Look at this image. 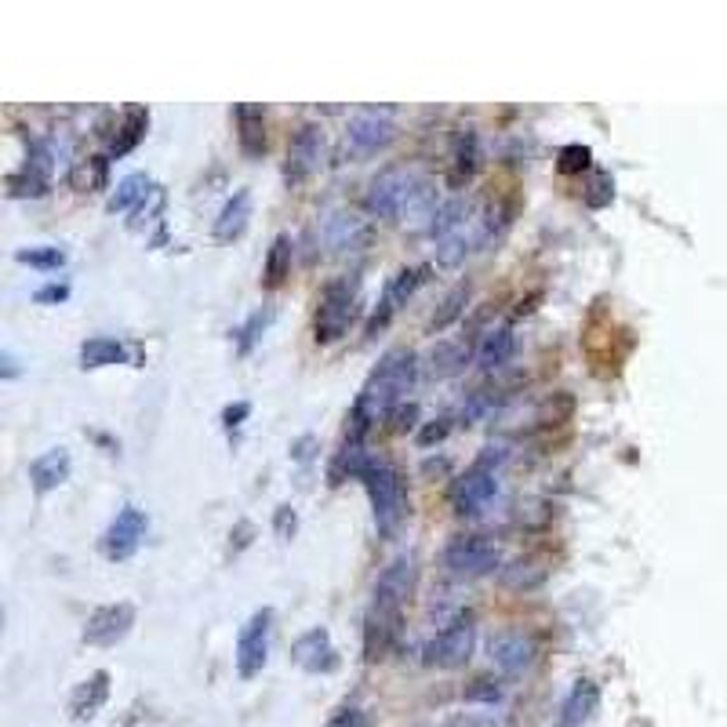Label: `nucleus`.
<instances>
[{
    "instance_id": "37998d69",
    "label": "nucleus",
    "mask_w": 727,
    "mask_h": 727,
    "mask_svg": "<svg viewBox=\"0 0 727 727\" xmlns=\"http://www.w3.org/2000/svg\"><path fill=\"white\" fill-rule=\"evenodd\" d=\"M273 524H277L280 538H291V535H295V524H299V517H295V509H291V506H280L277 517H273Z\"/></svg>"
},
{
    "instance_id": "1a4fd4ad",
    "label": "nucleus",
    "mask_w": 727,
    "mask_h": 727,
    "mask_svg": "<svg viewBox=\"0 0 727 727\" xmlns=\"http://www.w3.org/2000/svg\"><path fill=\"white\" fill-rule=\"evenodd\" d=\"M473 648H477V626L469 615H459L422 648V658H426V666L459 669L473 658Z\"/></svg>"
},
{
    "instance_id": "393cba45",
    "label": "nucleus",
    "mask_w": 727,
    "mask_h": 727,
    "mask_svg": "<svg viewBox=\"0 0 727 727\" xmlns=\"http://www.w3.org/2000/svg\"><path fill=\"white\" fill-rule=\"evenodd\" d=\"M466 360H469L466 342L444 339V342H437V346L429 349L426 371L433 375V379H451V375H459V371L466 368Z\"/></svg>"
},
{
    "instance_id": "473e14b6",
    "label": "nucleus",
    "mask_w": 727,
    "mask_h": 727,
    "mask_svg": "<svg viewBox=\"0 0 727 727\" xmlns=\"http://www.w3.org/2000/svg\"><path fill=\"white\" fill-rule=\"evenodd\" d=\"M473 171H477V131L466 128L459 135V142H455V168H451V182L459 186V182H466Z\"/></svg>"
},
{
    "instance_id": "f257e3e1",
    "label": "nucleus",
    "mask_w": 727,
    "mask_h": 727,
    "mask_svg": "<svg viewBox=\"0 0 727 727\" xmlns=\"http://www.w3.org/2000/svg\"><path fill=\"white\" fill-rule=\"evenodd\" d=\"M364 200H368L371 215H379V219L415 222V226H426V230L440 208L433 182L419 168H411V164H389V168H382L368 182Z\"/></svg>"
},
{
    "instance_id": "6ab92c4d",
    "label": "nucleus",
    "mask_w": 727,
    "mask_h": 727,
    "mask_svg": "<svg viewBox=\"0 0 727 727\" xmlns=\"http://www.w3.org/2000/svg\"><path fill=\"white\" fill-rule=\"evenodd\" d=\"M70 451L66 448H48L44 455H37V459L30 462V484L37 495H48V491L62 488L66 480H70Z\"/></svg>"
},
{
    "instance_id": "9d476101",
    "label": "nucleus",
    "mask_w": 727,
    "mask_h": 727,
    "mask_svg": "<svg viewBox=\"0 0 727 727\" xmlns=\"http://www.w3.org/2000/svg\"><path fill=\"white\" fill-rule=\"evenodd\" d=\"M393 139H397V120H393V110H386V106H364V110L353 113L346 128V146L353 153H360V157L386 150Z\"/></svg>"
},
{
    "instance_id": "79ce46f5",
    "label": "nucleus",
    "mask_w": 727,
    "mask_h": 727,
    "mask_svg": "<svg viewBox=\"0 0 727 727\" xmlns=\"http://www.w3.org/2000/svg\"><path fill=\"white\" fill-rule=\"evenodd\" d=\"M33 299L37 302H66L70 299V284H59V280H55V284H44V288L33 291Z\"/></svg>"
},
{
    "instance_id": "f03ea898",
    "label": "nucleus",
    "mask_w": 727,
    "mask_h": 727,
    "mask_svg": "<svg viewBox=\"0 0 727 727\" xmlns=\"http://www.w3.org/2000/svg\"><path fill=\"white\" fill-rule=\"evenodd\" d=\"M415 375H419V357L411 349H389L386 357L379 360V368L368 375L364 389H360L357 408H353L357 429H364L368 422H379L382 415L397 408L400 400L411 393V386H415Z\"/></svg>"
},
{
    "instance_id": "423d86ee",
    "label": "nucleus",
    "mask_w": 727,
    "mask_h": 727,
    "mask_svg": "<svg viewBox=\"0 0 727 727\" xmlns=\"http://www.w3.org/2000/svg\"><path fill=\"white\" fill-rule=\"evenodd\" d=\"M502 564V553L484 535H459L444 546V571L451 578H484Z\"/></svg>"
},
{
    "instance_id": "c03bdc74",
    "label": "nucleus",
    "mask_w": 727,
    "mask_h": 727,
    "mask_svg": "<svg viewBox=\"0 0 727 727\" xmlns=\"http://www.w3.org/2000/svg\"><path fill=\"white\" fill-rule=\"evenodd\" d=\"M251 415V404L248 400H237V404H230V408L222 411V422H226V426H240V419H248Z\"/></svg>"
},
{
    "instance_id": "c756f323",
    "label": "nucleus",
    "mask_w": 727,
    "mask_h": 727,
    "mask_svg": "<svg viewBox=\"0 0 727 727\" xmlns=\"http://www.w3.org/2000/svg\"><path fill=\"white\" fill-rule=\"evenodd\" d=\"M106 179H110V157H84L70 168L73 190H80V193L106 190Z\"/></svg>"
},
{
    "instance_id": "0eeeda50",
    "label": "nucleus",
    "mask_w": 727,
    "mask_h": 727,
    "mask_svg": "<svg viewBox=\"0 0 727 727\" xmlns=\"http://www.w3.org/2000/svg\"><path fill=\"white\" fill-rule=\"evenodd\" d=\"M415 586H419V560L415 553H400L382 568L379 582H375V597H371V608L389 611V615H404L408 600L415 597Z\"/></svg>"
},
{
    "instance_id": "a211bd4d",
    "label": "nucleus",
    "mask_w": 727,
    "mask_h": 727,
    "mask_svg": "<svg viewBox=\"0 0 727 727\" xmlns=\"http://www.w3.org/2000/svg\"><path fill=\"white\" fill-rule=\"evenodd\" d=\"M426 273H429V266H411V269H400L397 277L389 280L386 295H382V302H379V313H375V317H371V324H368V335H375L379 328H386V320L397 313L400 302H408L411 295L419 291V284L426 280Z\"/></svg>"
},
{
    "instance_id": "6e6552de",
    "label": "nucleus",
    "mask_w": 727,
    "mask_h": 727,
    "mask_svg": "<svg viewBox=\"0 0 727 727\" xmlns=\"http://www.w3.org/2000/svg\"><path fill=\"white\" fill-rule=\"evenodd\" d=\"M491 233H495V215H491V208L488 204H473L466 219H462L448 237L437 240V259L444 262V266H455V262H462L477 248H484L491 240Z\"/></svg>"
},
{
    "instance_id": "4be33fe9",
    "label": "nucleus",
    "mask_w": 727,
    "mask_h": 727,
    "mask_svg": "<svg viewBox=\"0 0 727 727\" xmlns=\"http://www.w3.org/2000/svg\"><path fill=\"white\" fill-rule=\"evenodd\" d=\"M106 698H110V673H106V669H99V673H91V677L84 680L77 691H73L70 713L77 720H91L102 706H106Z\"/></svg>"
},
{
    "instance_id": "412c9836",
    "label": "nucleus",
    "mask_w": 727,
    "mask_h": 727,
    "mask_svg": "<svg viewBox=\"0 0 727 727\" xmlns=\"http://www.w3.org/2000/svg\"><path fill=\"white\" fill-rule=\"evenodd\" d=\"M397 629H400V615L368 608V618H364V655H368L371 662L386 655L393 637H397Z\"/></svg>"
},
{
    "instance_id": "a18cd8bd",
    "label": "nucleus",
    "mask_w": 727,
    "mask_h": 727,
    "mask_svg": "<svg viewBox=\"0 0 727 727\" xmlns=\"http://www.w3.org/2000/svg\"><path fill=\"white\" fill-rule=\"evenodd\" d=\"M448 419H440V426H429V429H422V437H419V444H433V440H444L448 437Z\"/></svg>"
},
{
    "instance_id": "aec40b11",
    "label": "nucleus",
    "mask_w": 727,
    "mask_h": 727,
    "mask_svg": "<svg viewBox=\"0 0 727 727\" xmlns=\"http://www.w3.org/2000/svg\"><path fill=\"white\" fill-rule=\"evenodd\" d=\"M513 349H517V339H513V328H506V324H498V328L484 331L477 342V364L484 371H498L506 368L509 357H513Z\"/></svg>"
},
{
    "instance_id": "e433bc0d",
    "label": "nucleus",
    "mask_w": 727,
    "mask_h": 727,
    "mask_svg": "<svg viewBox=\"0 0 727 727\" xmlns=\"http://www.w3.org/2000/svg\"><path fill=\"white\" fill-rule=\"evenodd\" d=\"M546 578V568H538L535 560H517L513 568H502V582L509 589H535Z\"/></svg>"
},
{
    "instance_id": "c9c22d12",
    "label": "nucleus",
    "mask_w": 727,
    "mask_h": 727,
    "mask_svg": "<svg viewBox=\"0 0 727 727\" xmlns=\"http://www.w3.org/2000/svg\"><path fill=\"white\" fill-rule=\"evenodd\" d=\"M269 320H273V309H255V313H251L248 320H244V324H240L237 331H233V335H237V349L240 353H251V346H255V342L262 339V331L269 328Z\"/></svg>"
},
{
    "instance_id": "b1692460",
    "label": "nucleus",
    "mask_w": 727,
    "mask_h": 727,
    "mask_svg": "<svg viewBox=\"0 0 727 727\" xmlns=\"http://www.w3.org/2000/svg\"><path fill=\"white\" fill-rule=\"evenodd\" d=\"M124 360H128V349H124L120 339H113V335H91L80 346V368L84 371L110 368V364H124Z\"/></svg>"
},
{
    "instance_id": "58836bf2",
    "label": "nucleus",
    "mask_w": 727,
    "mask_h": 727,
    "mask_svg": "<svg viewBox=\"0 0 727 727\" xmlns=\"http://www.w3.org/2000/svg\"><path fill=\"white\" fill-rule=\"evenodd\" d=\"M164 208V190L160 186H153V193L146 200H142L139 208H135V219H131V226H142V222H153V215Z\"/></svg>"
},
{
    "instance_id": "bb28decb",
    "label": "nucleus",
    "mask_w": 727,
    "mask_h": 727,
    "mask_svg": "<svg viewBox=\"0 0 727 727\" xmlns=\"http://www.w3.org/2000/svg\"><path fill=\"white\" fill-rule=\"evenodd\" d=\"M600 706V691L593 680H578L575 688H571V695L564 698V727H582L593 720V713H597Z\"/></svg>"
},
{
    "instance_id": "9b49d317",
    "label": "nucleus",
    "mask_w": 727,
    "mask_h": 727,
    "mask_svg": "<svg viewBox=\"0 0 727 727\" xmlns=\"http://www.w3.org/2000/svg\"><path fill=\"white\" fill-rule=\"evenodd\" d=\"M269 637H273V608H259L255 615L240 626V637H237V673L244 680L259 677L262 669L269 662Z\"/></svg>"
},
{
    "instance_id": "ddd939ff",
    "label": "nucleus",
    "mask_w": 727,
    "mask_h": 727,
    "mask_svg": "<svg viewBox=\"0 0 727 727\" xmlns=\"http://www.w3.org/2000/svg\"><path fill=\"white\" fill-rule=\"evenodd\" d=\"M135 626V608L128 600L120 604H106V608L91 611L88 622H84V644L91 648H113L117 640H124Z\"/></svg>"
},
{
    "instance_id": "4c0bfd02",
    "label": "nucleus",
    "mask_w": 727,
    "mask_h": 727,
    "mask_svg": "<svg viewBox=\"0 0 727 727\" xmlns=\"http://www.w3.org/2000/svg\"><path fill=\"white\" fill-rule=\"evenodd\" d=\"M589 146H564L560 150V171L564 175H578V171H586L589 168Z\"/></svg>"
},
{
    "instance_id": "7ed1b4c3",
    "label": "nucleus",
    "mask_w": 727,
    "mask_h": 727,
    "mask_svg": "<svg viewBox=\"0 0 727 727\" xmlns=\"http://www.w3.org/2000/svg\"><path fill=\"white\" fill-rule=\"evenodd\" d=\"M502 462H506V448H502V444H498V448L495 444L484 448V455L451 484V506H455V513H462V517H477V513H484V509L495 502L498 488H502V480H498Z\"/></svg>"
},
{
    "instance_id": "20e7f679",
    "label": "nucleus",
    "mask_w": 727,
    "mask_h": 727,
    "mask_svg": "<svg viewBox=\"0 0 727 727\" xmlns=\"http://www.w3.org/2000/svg\"><path fill=\"white\" fill-rule=\"evenodd\" d=\"M364 488L371 498V513H375V528L382 535L400 528V520L408 513V495H404V480L389 462H371L368 473H364Z\"/></svg>"
},
{
    "instance_id": "49530a36",
    "label": "nucleus",
    "mask_w": 727,
    "mask_h": 727,
    "mask_svg": "<svg viewBox=\"0 0 727 727\" xmlns=\"http://www.w3.org/2000/svg\"><path fill=\"white\" fill-rule=\"evenodd\" d=\"M4 368H0V375H4V379H15V375H19V360H15V353H11V349H4Z\"/></svg>"
},
{
    "instance_id": "39448f33",
    "label": "nucleus",
    "mask_w": 727,
    "mask_h": 727,
    "mask_svg": "<svg viewBox=\"0 0 727 727\" xmlns=\"http://www.w3.org/2000/svg\"><path fill=\"white\" fill-rule=\"evenodd\" d=\"M357 317V277H339L331 280L324 295H320L317 306V320H313V331H317V342H335L342 339Z\"/></svg>"
},
{
    "instance_id": "2eb2a0df",
    "label": "nucleus",
    "mask_w": 727,
    "mask_h": 727,
    "mask_svg": "<svg viewBox=\"0 0 727 727\" xmlns=\"http://www.w3.org/2000/svg\"><path fill=\"white\" fill-rule=\"evenodd\" d=\"M320 160H324V128L320 124H302L288 142L284 175H288V182H302L320 168Z\"/></svg>"
},
{
    "instance_id": "2f4dec72",
    "label": "nucleus",
    "mask_w": 727,
    "mask_h": 727,
    "mask_svg": "<svg viewBox=\"0 0 727 727\" xmlns=\"http://www.w3.org/2000/svg\"><path fill=\"white\" fill-rule=\"evenodd\" d=\"M466 302H469V284H455V288L444 295V302H440V309L433 313V320H429V331L437 335V331H444L448 324H455V320L466 313Z\"/></svg>"
},
{
    "instance_id": "cd10ccee",
    "label": "nucleus",
    "mask_w": 727,
    "mask_h": 727,
    "mask_svg": "<svg viewBox=\"0 0 727 727\" xmlns=\"http://www.w3.org/2000/svg\"><path fill=\"white\" fill-rule=\"evenodd\" d=\"M146 128H150V110L131 106V110L124 113V120H120L117 139L110 142V157H124V153L135 150V146L142 142V135H146Z\"/></svg>"
},
{
    "instance_id": "dca6fc26",
    "label": "nucleus",
    "mask_w": 727,
    "mask_h": 727,
    "mask_svg": "<svg viewBox=\"0 0 727 727\" xmlns=\"http://www.w3.org/2000/svg\"><path fill=\"white\" fill-rule=\"evenodd\" d=\"M291 655H295V662H299L306 673H335V669H339V651H335L331 633L324 626L306 629V633L295 640Z\"/></svg>"
},
{
    "instance_id": "a878e982",
    "label": "nucleus",
    "mask_w": 727,
    "mask_h": 727,
    "mask_svg": "<svg viewBox=\"0 0 727 727\" xmlns=\"http://www.w3.org/2000/svg\"><path fill=\"white\" fill-rule=\"evenodd\" d=\"M237 139L240 150L248 157H262L266 153V117H262V106H237Z\"/></svg>"
},
{
    "instance_id": "f704fd0d",
    "label": "nucleus",
    "mask_w": 727,
    "mask_h": 727,
    "mask_svg": "<svg viewBox=\"0 0 727 727\" xmlns=\"http://www.w3.org/2000/svg\"><path fill=\"white\" fill-rule=\"evenodd\" d=\"M4 186H8V197H44L48 193V179H40L37 171L30 168L11 171L8 179H4Z\"/></svg>"
},
{
    "instance_id": "4468645a",
    "label": "nucleus",
    "mask_w": 727,
    "mask_h": 727,
    "mask_svg": "<svg viewBox=\"0 0 727 727\" xmlns=\"http://www.w3.org/2000/svg\"><path fill=\"white\" fill-rule=\"evenodd\" d=\"M535 655H538L535 640H531L528 633H520V629H502V633H495V637L488 640L491 666H495L498 673H506V677H517V673L531 669Z\"/></svg>"
},
{
    "instance_id": "c85d7f7f",
    "label": "nucleus",
    "mask_w": 727,
    "mask_h": 727,
    "mask_svg": "<svg viewBox=\"0 0 727 727\" xmlns=\"http://www.w3.org/2000/svg\"><path fill=\"white\" fill-rule=\"evenodd\" d=\"M153 193V179L146 175V171H135V175H128V179H120V186L113 190V197L106 200V208L117 215V211H128V208H139L142 200Z\"/></svg>"
},
{
    "instance_id": "a19ab883",
    "label": "nucleus",
    "mask_w": 727,
    "mask_h": 727,
    "mask_svg": "<svg viewBox=\"0 0 727 727\" xmlns=\"http://www.w3.org/2000/svg\"><path fill=\"white\" fill-rule=\"evenodd\" d=\"M328 727H368V717H364V709H357V706H342L339 713L328 720Z\"/></svg>"
},
{
    "instance_id": "72a5a7b5",
    "label": "nucleus",
    "mask_w": 727,
    "mask_h": 727,
    "mask_svg": "<svg viewBox=\"0 0 727 727\" xmlns=\"http://www.w3.org/2000/svg\"><path fill=\"white\" fill-rule=\"evenodd\" d=\"M15 262L51 273V269H59L62 262H66V251L51 248V244H37V248H19V251H15Z\"/></svg>"
},
{
    "instance_id": "ea45409f",
    "label": "nucleus",
    "mask_w": 727,
    "mask_h": 727,
    "mask_svg": "<svg viewBox=\"0 0 727 727\" xmlns=\"http://www.w3.org/2000/svg\"><path fill=\"white\" fill-rule=\"evenodd\" d=\"M498 698H502V688H498L495 680H477V684L466 691V702H491V706H495Z\"/></svg>"
},
{
    "instance_id": "f3484780",
    "label": "nucleus",
    "mask_w": 727,
    "mask_h": 727,
    "mask_svg": "<svg viewBox=\"0 0 727 727\" xmlns=\"http://www.w3.org/2000/svg\"><path fill=\"white\" fill-rule=\"evenodd\" d=\"M368 222L353 215V211H331L320 222V240L328 244V251H357L368 244Z\"/></svg>"
},
{
    "instance_id": "f8f14e48",
    "label": "nucleus",
    "mask_w": 727,
    "mask_h": 727,
    "mask_svg": "<svg viewBox=\"0 0 727 727\" xmlns=\"http://www.w3.org/2000/svg\"><path fill=\"white\" fill-rule=\"evenodd\" d=\"M146 528H150V520L142 513L139 506H124L117 517L110 520V528L102 535V553L106 560L120 564V560H131L135 557V549L142 546V538H146Z\"/></svg>"
},
{
    "instance_id": "5701e85b",
    "label": "nucleus",
    "mask_w": 727,
    "mask_h": 727,
    "mask_svg": "<svg viewBox=\"0 0 727 727\" xmlns=\"http://www.w3.org/2000/svg\"><path fill=\"white\" fill-rule=\"evenodd\" d=\"M248 219H251V193L237 190L222 204L219 219H215V240H237L240 233L248 230Z\"/></svg>"
},
{
    "instance_id": "7c9ffc66",
    "label": "nucleus",
    "mask_w": 727,
    "mask_h": 727,
    "mask_svg": "<svg viewBox=\"0 0 727 727\" xmlns=\"http://www.w3.org/2000/svg\"><path fill=\"white\" fill-rule=\"evenodd\" d=\"M291 259H295V244H291L288 233H277L273 244L266 251V266H262V277L266 284H280V280L291 273Z\"/></svg>"
}]
</instances>
